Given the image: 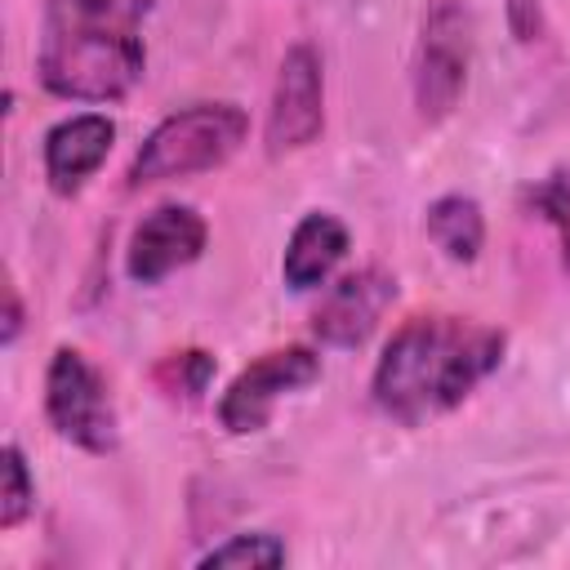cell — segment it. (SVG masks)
<instances>
[{
  "instance_id": "5",
  "label": "cell",
  "mask_w": 570,
  "mask_h": 570,
  "mask_svg": "<svg viewBox=\"0 0 570 570\" xmlns=\"http://www.w3.org/2000/svg\"><path fill=\"white\" fill-rule=\"evenodd\" d=\"M45 414L53 432L89 454H107L116 445V410L102 374L76 352L58 347L45 374Z\"/></svg>"
},
{
  "instance_id": "4",
  "label": "cell",
  "mask_w": 570,
  "mask_h": 570,
  "mask_svg": "<svg viewBox=\"0 0 570 570\" xmlns=\"http://www.w3.org/2000/svg\"><path fill=\"white\" fill-rule=\"evenodd\" d=\"M472 62V18L459 0H432L419 27L414 53V107L423 120H445L468 85Z\"/></svg>"
},
{
  "instance_id": "18",
  "label": "cell",
  "mask_w": 570,
  "mask_h": 570,
  "mask_svg": "<svg viewBox=\"0 0 570 570\" xmlns=\"http://www.w3.org/2000/svg\"><path fill=\"white\" fill-rule=\"evenodd\" d=\"M4 343H13L18 338V330H22V307H18V294H13V285L4 289Z\"/></svg>"
},
{
  "instance_id": "14",
  "label": "cell",
  "mask_w": 570,
  "mask_h": 570,
  "mask_svg": "<svg viewBox=\"0 0 570 570\" xmlns=\"http://www.w3.org/2000/svg\"><path fill=\"white\" fill-rule=\"evenodd\" d=\"M530 200H534L539 218L557 232V240H561V263H566V272H570V165H566V169H552L548 178H539L534 191H530Z\"/></svg>"
},
{
  "instance_id": "7",
  "label": "cell",
  "mask_w": 570,
  "mask_h": 570,
  "mask_svg": "<svg viewBox=\"0 0 570 570\" xmlns=\"http://www.w3.org/2000/svg\"><path fill=\"white\" fill-rule=\"evenodd\" d=\"M325 120V85H321V53L312 45H294L281 58L272 111H267V151H294L307 147L321 134Z\"/></svg>"
},
{
  "instance_id": "6",
  "label": "cell",
  "mask_w": 570,
  "mask_h": 570,
  "mask_svg": "<svg viewBox=\"0 0 570 570\" xmlns=\"http://www.w3.org/2000/svg\"><path fill=\"white\" fill-rule=\"evenodd\" d=\"M321 374V356L312 347H276V352H263L254 365H245L232 387L223 392L218 401V419L227 432L245 436V432H258L267 428L276 401L285 392H298L307 387L312 379Z\"/></svg>"
},
{
  "instance_id": "15",
  "label": "cell",
  "mask_w": 570,
  "mask_h": 570,
  "mask_svg": "<svg viewBox=\"0 0 570 570\" xmlns=\"http://www.w3.org/2000/svg\"><path fill=\"white\" fill-rule=\"evenodd\" d=\"M285 543L276 534H232L227 543L209 548L200 566H281Z\"/></svg>"
},
{
  "instance_id": "16",
  "label": "cell",
  "mask_w": 570,
  "mask_h": 570,
  "mask_svg": "<svg viewBox=\"0 0 570 570\" xmlns=\"http://www.w3.org/2000/svg\"><path fill=\"white\" fill-rule=\"evenodd\" d=\"M4 463V490H0V525L13 530L27 512H31V499H36V485H31V472H27V459L18 445H4L0 454Z\"/></svg>"
},
{
  "instance_id": "3",
  "label": "cell",
  "mask_w": 570,
  "mask_h": 570,
  "mask_svg": "<svg viewBox=\"0 0 570 570\" xmlns=\"http://www.w3.org/2000/svg\"><path fill=\"white\" fill-rule=\"evenodd\" d=\"M249 134V116L236 102H196L174 116H165L129 165V187L142 183H169L191 178L205 169H218Z\"/></svg>"
},
{
  "instance_id": "10",
  "label": "cell",
  "mask_w": 570,
  "mask_h": 570,
  "mask_svg": "<svg viewBox=\"0 0 570 570\" xmlns=\"http://www.w3.org/2000/svg\"><path fill=\"white\" fill-rule=\"evenodd\" d=\"M116 138V125L102 111H80L58 120L45 134V178L58 196H76L85 187L89 174H98V165L107 160Z\"/></svg>"
},
{
  "instance_id": "13",
  "label": "cell",
  "mask_w": 570,
  "mask_h": 570,
  "mask_svg": "<svg viewBox=\"0 0 570 570\" xmlns=\"http://www.w3.org/2000/svg\"><path fill=\"white\" fill-rule=\"evenodd\" d=\"M214 379V356L200 352V347H187V352H169L160 365H156V383L165 396H183V401H196Z\"/></svg>"
},
{
  "instance_id": "9",
  "label": "cell",
  "mask_w": 570,
  "mask_h": 570,
  "mask_svg": "<svg viewBox=\"0 0 570 570\" xmlns=\"http://www.w3.org/2000/svg\"><path fill=\"white\" fill-rule=\"evenodd\" d=\"M392 298H396V281L387 272H379V267L352 272L325 289V298L312 312V330L321 343L361 347L374 334V325L383 321V312L392 307Z\"/></svg>"
},
{
  "instance_id": "11",
  "label": "cell",
  "mask_w": 570,
  "mask_h": 570,
  "mask_svg": "<svg viewBox=\"0 0 570 570\" xmlns=\"http://www.w3.org/2000/svg\"><path fill=\"white\" fill-rule=\"evenodd\" d=\"M347 254V227L334 214H303L298 227L289 232L285 258H281V276L289 289H316L330 281V272L343 263Z\"/></svg>"
},
{
  "instance_id": "1",
  "label": "cell",
  "mask_w": 570,
  "mask_h": 570,
  "mask_svg": "<svg viewBox=\"0 0 570 570\" xmlns=\"http://www.w3.org/2000/svg\"><path fill=\"white\" fill-rule=\"evenodd\" d=\"M499 361L503 330L463 316H414L374 365V405L396 423H423L454 410Z\"/></svg>"
},
{
  "instance_id": "2",
  "label": "cell",
  "mask_w": 570,
  "mask_h": 570,
  "mask_svg": "<svg viewBox=\"0 0 570 570\" xmlns=\"http://www.w3.org/2000/svg\"><path fill=\"white\" fill-rule=\"evenodd\" d=\"M147 9L151 0H45V36L36 53L40 85L76 102L125 98L147 67L138 40Z\"/></svg>"
},
{
  "instance_id": "12",
  "label": "cell",
  "mask_w": 570,
  "mask_h": 570,
  "mask_svg": "<svg viewBox=\"0 0 570 570\" xmlns=\"http://www.w3.org/2000/svg\"><path fill=\"white\" fill-rule=\"evenodd\" d=\"M428 236L432 245L450 258V263H472L485 245V218H481V205L472 196H441L428 205Z\"/></svg>"
},
{
  "instance_id": "17",
  "label": "cell",
  "mask_w": 570,
  "mask_h": 570,
  "mask_svg": "<svg viewBox=\"0 0 570 570\" xmlns=\"http://www.w3.org/2000/svg\"><path fill=\"white\" fill-rule=\"evenodd\" d=\"M508 27L521 45L539 40L543 36V13H539V0H508Z\"/></svg>"
},
{
  "instance_id": "8",
  "label": "cell",
  "mask_w": 570,
  "mask_h": 570,
  "mask_svg": "<svg viewBox=\"0 0 570 570\" xmlns=\"http://www.w3.org/2000/svg\"><path fill=\"white\" fill-rule=\"evenodd\" d=\"M200 249H205V218L191 205H160L134 227L125 272L138 285H156L169 272L196 263Z\"/></svg>"
}]
</instances>
